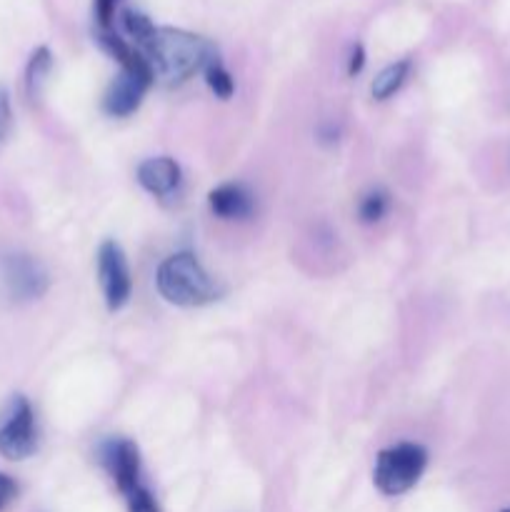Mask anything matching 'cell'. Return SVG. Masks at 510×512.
Segmentation results:
<instances>
[{"instance_id":"obj_1","label":"cell","mask_w":510,"mask_h":512,"mask_svg":"<svg viewBox=\"0 0 510 512\" xmlns=\"http://www.w3.org/2000/svg\"><path fill=\"white\" fill-rule=\"evenodd\" d=\"M143 55L153 68L155 80L173 88L203 70L208 60L215 58V48L188 30L158 28L150 43L143 45Z\"/></svg>"},{"instance_id":"obj_2","label":"cell","mask_w":510,"mask_h":512,"mask_svg":"<svg viewBox=\"0 0 510 512\" xmlns=\"http://www.w3.org/2000/svg\"><path fill=\"white\" fill-rule=\"evenodd\" d=\"M155 285L168 303L180 305V308H200L220 298L215 280L188 250L170 255L160 263Z\"/></svg>"},{"instance_id":"obj_3","label":"cell","mask_w":510,"mask_h":512,"mask_svg":"<svg viewBox=\"0 0 510 512\" xmlns=\"http://www.w3.org/2000/svg\"><path fill=\"white\" fill-rule=\"evenodd\" d=\"M428 468V450L418 443H398L385 448L375 460L373 480L383 495H403L423 478Z\"/></svg>"},{"instance_id":"obj_4","label":"cell","mask_w":510,"mask_h":512,"mask_svg":"<svg viewBox=\"0 0 510 512\" xmlns=\"http://www.w3.org/2000/svg\"><path fill=\"white\" fill-rule=\"evenodd\" d=\"M40 443L35 410L25 395H13L0 415V455L8 460H25L35 455Z\"/></svg>"},{"instance_id":"obj_5","label":"cell","mask_w":510,"mask_h":512,"mask_svg":"<svg viewBox=\"0 0 510 512\" xmlns=\"http://www.w3.org/2000/svg\"><path fill=\"white\" fill-rule=\"evenodd\" d=\"M98 278L110 313L125 308L133 293V278H130L128 258L115 240H105L98 248Z\"/></svg>"},{"instance_id":"obj_6","label":"cell","mask_w":510,"mask_h":512,"mask_svg":"<svg viewBox=\"0 0 510 512\" xmlns=\"http://www.w3.org/2000/svg\"><path fill=\"white\" fill-rule=\"evenodd\" d=\"M3 283L5 290L18 303H30L48 293L50 278L48 270L33 255L13 253L3 260Z\"/></svg>"},{"instance_id":"obj_7","label":"cell","mask_w":510,"mask_h":512,"mask_svg":"<svg viewBox=\"0 0 510 512\" xmlns=\"http://www.w3.org/2000/svg\"><path fill=\"white\" fill-rule=\"evenodd\" d=\"M100 460H103L105 470L110 478L115 480L120 493H130L140 485V450L133 440L128 438H113L103 445L100 450Z\"/></svg>"},{"instance_id":"obj_8","label":"cell","mask_w":510,"mask_h":512,"mask_svg":"<svg viewBox=\"0 0 510 512\" xmlns=\"http://www.w3.org/2000/svg\"><path fill=\"white\" fill-rule=\"evenodd\" d=\"M150 85H153V80L140 78V75L128 73V70H120L118 78L105 90L103 110L110 118H128V115H133L140 108L145 90Z\"/></svg>"},{"instance_id":"obj_9","label":"cell","mask_w":510,"mask_h":512,"mask_svg":"<svg viewBox=\"0 0 510 512\" xmlns=\"http://www.w3.org/2000/svg\"><path fill=\"white\" fill-rule=\"evenodd\" d=\"M208 205L213 215L223 220L250 218L255 210L253 193L243 183H223L208 193Z\"/></svg>"},{"instance_id":"obj_10","label":"cell","mask_w":510,"mask_h":512,"mask_svg":"<svg viewBox=\"0 0 510 512\" xmlns=\"http://www.w3.org/2000/svg\"><path fill=\"white\" fill-rule=\"evenodd\" d=\"M180 165L168 155L148 158L138 165V183L155 198H168L180 185Z\"/></svg>"},{"instance_id":"obj_11","label":"cell","mask_w":510,"mask_h":512,"mask_svg":"<svg viewBox=\"0 0 510 512\" xmlns=\"http://www.w3.org/2000/svg\"><path fill=\"white\" fill-rule=\"evenodd\" d=\"M408 73H410V60L390 63L388 68H383L378 75H375L373 85H370V95H373L375 100H388L390 95H395L400 88H403Z\"/></svg>"},{"instance_id":"obj_12","label":"cell","mask_w":510,"mask_h":512,"mask_svg":"<svg viewBox=\"0 0 510 512\" xmlns=\"http://www.w3.org/2000/svg\"><path fill=\"white\" fill-rule=\"evenodd\" d=\"M50 70H53V53H50V48L40 45V48H35V53L30 55L28 68H25V90H28V95L33 100L38 98L40 90H43Z\"/></svg>"},{"instance_id":"obj_13","label":"cell","mask_w":510,"mask_h":512,"mask_svg":"<svg viewBox=\"0 0 510 512\" xmlns=\"http://www.w3.org/2000/svg\"><path fill=\"white\" fill-rule=\"evenodd\" d=\"M203 73H205V83H208V88L213 90V93L218 95V98L228 100L230 95L235 93L233 75H230L228 68H225V65L220 63L218 55L208 60V65H205V68H203Z\"/></svg>"},{"instance_id":"obj_14","label":"cell","mask_w":510,"mask_h":512,"mask_svg":"<svg viewBox=\"0 0 510 512\" xmlns=\"http://www.w3.org/2000/svg\"><path fill=\"white\" fill-rule=\"evenodd\" d=\"M388 208H390L388 193L380 188H375V190H370V193L363 195V200H360V205H358V215L363 223L373 225V223H380V220L385 218Z\"/></svg>"},{"instance_id":"obj_15","label":"cell","mask_w":510,"mask_h":512,"mask_svg":"<svg viewBox=\"0 0 510 512\" xmlns=\"http://www.w3.org/2000/svg\"><path fill=\"white\" fill-rule=\"evenodd\" d=\"M123 25H125V30H128L130 38H133L140 48H143V45H148L150 38L155 35V30H158L148 15L140 13V10H133V8L123 10Z\"/></svg>"},{"instance_id":"obj_16","label":"cell","mask_w":510,"mask_h":512,"mask_svg":"<svg viewBox=\"0 0 510 512\" xmlns=\"http://www.w3.org/2000/svg\"><path fill=\"white\" fill-rule=\"evenodd\" d=\"M125 500H128V512H160L158 500L153 498V493L143 483L130 490V493H125Z\"/></svg>"},{"instance_id":"obj_17","label":"cell","mask_w":510,"mask_h":512,"mask_svg":"<svg viewBox=\"0 0 510 512\" xmlns=\"http://www.w3.org/2000/svg\"><path fill=\"white\" fill-rule=\"evenodd\" d=\"M13 128V108H10V93L0 85V143L8 138Z\"/></svg>"},{"instance_id":"obj_18","label":"cell","mask_w":510,"mask_h":512,"mask_svg":"<svg viewBox=\"0 0 510 512\" xmlns=\"http://www.w3.org/2000/svg\"><path fill=\"white\" fill-rule=\"evenodd\" d=\"M15 498H18V483L10 475L0 473V510L8 508Z\"/></svg>"},{"instance_id":"obj_19","label":"cell","mask_w":510,"mask_h":512,"mask_svg":"<svg viewBox=\"0 0 510 512\" xmlns=\"http://www.w3.org/2000/svg\"><path fill=\"white\" fill-rule=\"evenodd\" d=\"M365 65V48L360 43L353 45L350 50V63H348V75H358Z\"/></svg>"},{"instance_id":"obj_20","label":"cell","mask_w":510,"mask_h":512,"mask_svg":"<svg viewBox=\"0 0 510 512\" xmlns=\"http://www.w3.org/2000/svg\"><path fill=\"white\" fill-rule=\"evenodd\" d=\"M503 512H510V510H503Z\"/></svg>"}]
</instances>
